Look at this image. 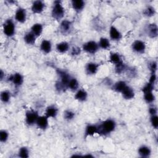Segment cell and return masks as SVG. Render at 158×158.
Returning a JSON list of instances; mask_svg holds the SVG:
<instances>
[{
    "label": "cell",
    "instance_id": "13",
    "mask_svg": "<svg viewBox=\"0 0 158 158\" xmlns=\"http://www.w3.org/2000/svg\"><path fill=\"white\" fill-rule=\"evenodd\" d=\"M109 34L110 39L114 41H118L122 38V33L114 25L110 26L109 28Z\"/></svg>",
    "mask_w": 158,
    "mask_h": 158
},
{
    "label": "cell",
    "instance_id": "6",
    "mask_svg": "<svg viewBox=\"0 0 158 158\" xmlns=\"http://www.w3.org/2000/svg\"><path fill=\"white\" fill-rule=\"evenodd\" d=\"M73 29V23L68 19L60 21L59 26V31L63 35H68L71 33Z\"/></svg>",
    "mask_w": 158,
    "mask_h": 158
},
{
    "label": "cell",
    "instance_id": "1",
    "mask_svg": "<svg viewBox=\"0 0 158 158\" xmlns=\"http://www.w3.org/2000/svg\"><path fill=\"white\" fill-rule=\"evenodd\" d=\"M116 126V122L114 119L107 118L97 124V134L102 136H108L115 130Z\"/></svg>",
    "mask_w": 158,
    "mask_h": 158
},
{
    "label": "cell",
    "instance_id": "34",
    "mask_svg": "<svg viewBox=\"0 0 158 158\" xmlns=\"http://www.w3.org/2000/svg\"><path fill=\"white\" fill-rule=\"evenodd\" d=\"M18 156L21 158H28L30 156V151L27 147L22 146L18 151Z\"/></svg>",
    "mask_w": 158,
    "mask_h": 158
},
{
    "label": "cell",
    "instance_id": "30",
    "mask_svg": "<svg viewBox=\"0 0 158 158\" xmlns=\"http://www.w3.org/2000/svg\"><path fill=\"white\" fill-rule=\"evenodd\" d=\"M156 14V10L154 7L151 5H148L143 11V14L146 17H152Z\"/></svg>",
    "mask_w": 158,
    "mask_h": 158
},
{
    "label": "cell",
    "instance_id": "21",
    "mask_svg": "<svg viewBox=\"0 0 158 158\" xmlns=\"http://www.w3.org/2000/svg\"><path fill=\"white\" fill-rule=\"evenodd\" d=\"M36 38L37 37L31 31H28L27 32H26L23 37V40L24 41V42L30 46H32L34 45L36 43Z\"/></svg>",
    "mask_w": 158,
    "mask_h": 158
},
{
    "label": "cell",
    "instance_id": "27",
    "mask_svg": "<svg viewBox=\"0 0 158 158\" xmlns=\"http://www.w3.org/2000/svg\"><path fill=\"white\" fill-rule=\"evenodd\" d=\"M109 60L110 63L116 65L121 62H122V59L120 54L116 52H110L109 54Z\"/></svg>",
    "mask_w": 158,
    "mask_h": 158
},
{
    "label": "cell",
    "instance_id": "12",
    "mask_svg": "<svg viewBox=\"0 0 158 158\" xmlns=\"http://www.w3.org/2000/svg\"><path fill=\"white\" fill-rule=\"evenodd\" d=\"M146 33L150 38H156L158 35L157 25L155 23H151L147 25L146 28Z\"/></svg>",
    "mask_w": 158,
    "mask_h": 158
},
{
    "label": "cell",
    "instance_id": "18",
    "mask_svg": "<svg viewBox=\"0 0 158 158\" xmlns=\"http://www.w3.org/2000/svg\"><path fill=\"white\" fill-rule=\"evenodd\" d=\"M70 3L72 9L77 13H80L86 5V2L83 0H72Z\"/></svg>",
    "mask_w": 158,
    "mask_h": 158
},
{
    "label": "cell",
    "instance_id": "42",
    "mask_svg": "<svg viewBox=\"0 0 158 158\" xmlns=\"http://www.w3.org/2000/svg\"><path fill=\"white\" fill-rule=\"evenodd\" d=\"M148 112L149 114L150 115H156L157 114V107L152 105L151 106L149 109H148Z\"/></svg>",
    "mask_w": 158,
    "mask_h": 158
},
{
    "label": "cell",
    "instance_id": "11",
    "mask_svg": "<svg viewBox=\"0 0 158 158\" xmlns=\"http://www.w3.org/2000/svg\"><path fill=\"white\" fill-rule=\"evenodd\" d=\"M99 69V64L94 62H88L85 67V73L88 75H96Z\"/></svg>",
    "mask_w": 158,
    "mask_h": 158
},
{
    "label": "cell",
    "instance_id": "7",
    "mask_svg": "<svg viewBox=\"0 0 158 158\" xmlns=\"http://www.w3.org/2000/svg\"><path fill=\"white\" fill-rule=\"evenodd\" d=\"M6 80L12 83L15 87H20L22 85L24 81V78L22 74L19 72H15L9 75L6 78Z\"/></svg>",
    "mask_w": 158,
    "mask_h": 158
},
{
    "label": "cell",
    "instance_id": "4",
    "mask_svg": "<svg viewBox=\"0 0 158 158\" xmlns=\"http://www.w3.org/2000/svg\"><path fill=\"white\" fill-rule=\"evenodd\" d=\"M39 116L38 112L35 109H28L26 110L25 116V121L26 124L28 126L36 125V122Z\"/></svg>",
    "mask_w": 158,
    "mask_h": 158
},
{
    "label": "cell",
    "instance_id": "36",
    "mask_svg": "<svg viewBox=\"0 0 158 158\" xmlns=\"http://www.w3.org/2000/svg\"><path fill=\"white\" fill-rule=\"evenodd\" d=\"M9 133L6 130H0V141L2 143H5L9 139Z\"/></svg>",
    "mask_w": 158,
    "mask_h": 158
},
{
    "label": "cell",
    "instance_id": "33",
    "mask_svg": "<svg viewBox=\"0 0 158 158\" xmlns=\"http://www.w3.org/2000/svg\"><path fill=\"white\" fill-rule=\"evenodd\" d=\"M75 117V113L70 109H66L64 111L63 118L67 122H70L73 120Z\"/></svg>",
    "mask_w": 158,
    "mask_h": 158
},
{
    "label": "cell",
    "instance_id": "39",
    "mask_svg": "<svg viewBox=\"0 0 158 158\" xmlns=\"http://www.w3.org/2000/svg\"><path fill=\"white\" fill-rule=\"evenodd\" d=\"M155 85H152L149 82L146 83L143 87L141 88V91L143 92V93H146V92H149V91H153L154 89Z\"/></svg>",
    "mask_w": 158,
    "mask_h": 158
},
{
    "label": "cell",
    "instance_id": "5",
    "mask_svg": "<svg viewBox=\"0 0 158 158\" xmlns=\"http://www.w3.org/2000/svg\"><path fill=\"white\" fill-rule=\"evenodd\" d=\"M81 49L88 54H94L98 51L99 48L96 41L94 40H89L82 44Z\"/></svg>",
    "mask_w": 158,
    "mask_h": 158
},
{
    "label": "cell",
    "instance_id": "35",
    "mask_svg": "<svg viewBox=\"0 0 158 158\" xmlns=\"http://www.w3.org/2000/svg\"><path fill=\"white\" fill-rule=\"evenodd\" d=\"M81 49L78 46H73L69 49V54L72 57H76L79 56L81 52Z\"/></svg>",
    "mask_w": 158,
    "mask_h": 158
},
{
    "label": "cell",
    "instance_id": "23",
    "mask_svg": "<svg viewBox=\"0 0 158 158\" xmlns=\"http://www.w3.org/2000/svg\"><path fill=\"white\" fill-rule=\"evenodd\" d=\"M70 44L67 41H61L56 45V51L60 54H64L68 52L70 49Z\"/></svg>",
    "mask_w": 158,
    "mask_h": 158
},
{
    "label": "cell",
    "instance_id": "38",
    "mask_svg": "<svg viewBox=\"0 0 158 158\" xmlns=\"http://www.w3.org/2000/svg\"><path fill=\"white\" fill-rule=\"evenodd\" d=\"M150 123L152 127L154 129H157L158 128V116L157 114L150 115Z\"/></svg>",
    "mask_w": 158,
    "mask_h": 158
},
{
    "label": "cell",
    "instance_id": "22",
    "mask_svg": "<svg viewBox=\"0 0 158 158\" xmlns=\"http://www.w3.org/2000/svg\"><path fill=\"white\" fill-rule=\"evenodd\" d=\"M138 154L141 157L148 158L151 154V149L146 145H141L138 149Z\"/></svg>",
    "mask_w": 158,
    "mask_h": 158
},
{
    "label": "cell",
    "instance_id": "40",
    "mask_svg": "<svg viewBox=\"0 0 158 158\" xmlns=\"http://www.w3.org/2000/svg\"><path fill=\"white\" fill-rule=\"evenodd\" d=\"M125 73H127V75L130 77H132V78H134L135 77V75H136V70L133 68V67H128V69L127 70H126Z\"/></svg>",
    "mask_w": 158,
    "mask_h": 158
},
{
    "label": "cell",
    "instance_id": "24",
    "mask_svg": "<svg viewBox=\"0 0 158 158\" xmlns=\"http://www.w3.org/2000/svg\"><path fill=\"white\" fill-rule=\"evenodd\" d=\"M127 86V83L123 80H119L112 85L111 89L115 92L121 93L123 89Z\"/></svg>",
    "mask_w": 158,
    "mask_h": 158
},
{
    "label": "cell",
    "instance_id": "31",
    "mask_svg": "<svg viewBox=\"0 0 158 158\" xmlns=\"http://www.w3.org/2000/svg\"><path fill=\"white\" fill-rule=\"evenodd\" d=\"M11 98V93L7 90L4 89L1 92L0 94V99L2 102L6 104L8 103Z\"/></svg>",
    "mask_w": 158,
    "mask_h": 158
},
{
    "label": "cell",
    "instance_id": "10",
    "mask_svg": "<svg viewBox=\"0 0 158 158\" xmlns=\"http://www.w3.org/2000/svg\"><path fill=\"white\" fill-rule=\"evenodd\" d=\"M45 2L41 0L33 1L31 6V11L34 14H41L45 9Z\"/></svg>",
    "mask_w": 158,
    "mask_h": 158
},
{
    "label": "cell",
    "instance_id": "15",
    "mask_svg": "<svg viewBox=\"0 0 158 158\" xmlns=\"http://www.w3.org/2000/svg\"><path fill=\"white\" fill-rule=\"evenodd\" d=\"M52 49V44L50 40L44 39L41 41L40 46V51L44 54L50 53Z\"/></svg>",
    "mask_w": 158,
    "mask_h": 158
},
{
    "label": "cell",
    "instance_id": "32",
    "mask_svg": "<svg viewBox=\"0 0 158 158\" xmlns=\"http://www.w3.org/2000/svg\"><path fill=\"white\" fill-rule=\"evenodd\" d=\"M143 99L147 104H152L156 100V96L153 91L146 92L143 93Z\"/></svg>",
    "mask_w": 158,
    "mask_h": 158
},
{
    "label": "cell",
    "instance_id": "25",
    "mask_svg": "<svg viewBox=\"0 0 158 158\" xmlns=\"http://www.w3.org/2000/svg\"><path fill=\"white\" fill-rule=\"evenodd\" d=\"M30 31L38 38L43 31V25L41 23H35L31 27Z\"/></svg>",
    "mask_w": 158,
    "mask_h": 158
},
{
    "label": "cell",
    "instance_id": "37",
    "mask_svg": "<svg viewBox=\"0 0 158 158\" xmlns=\"http://www.w3.org/2000/svg\"><path fill=\"white\" fill-rule=\"evenodd\" d=\"M148 68L151 73H156L157 69V64L155 60H151L148 63Z\"/></svg>",
    "mask_w": 158,
    "mask_h": 158
},
{
    "label": "cell",
    "instance_id": "3",
    "mask_svg": "<svg viewBox=\"0 0 158 158\" xmlns=\"http://www.w3.org/2000/svg\"><path fill=\"white\" fill-rule=\"evenodd\" d=\"M2 31L4 35L8 37H13L16 33V26L15 22L12 19H6L2 23Z\"/></svg>",
    "mask_w": 158,
    "mask_h": 158
},
{
    "label": "cell",
    "instance_id": "20",
    "mask_svg": "<svg viewBox=\"0 0 158 158\" xmlns=\"http://www.w3.org/2000/svg\"><path fill=\"white\" fill-rule=\"evenodd\" d=\"M88 93L84 88H79L75 91L74 99L79 102H85L87 100Z\"/></svg>",
    "mask_w": 158,
    "mask_h": 158
},
{
    "label": "cell",
    "instance_id": "14",
    "mask_svg": "<svg viewBox=\"0 0 158 158\" xmlns=\"http://www.w3.org/2000/svg\"><path fill=\"white\" fill-rule=\"evenodd\" d=\"M58 112H59V109L54 104H51L46 107L45 111H44V115L49 118H55L58 114Z\"/></svg>",
    "mask_w": 158,
    "mask_h": 158
},
{
    "label": "cell",
    "instance_id": "43",
    "mask_svg": "<svg viewBox=\"0 0 158 158\" xmlns=\"http://www.w3.org/2000/svg\"><path fill=\"white\" fill-rule=\"evenodd\" d=\"M0 79L1 81H2L4 79H5V72L2 70V69H1L0 72Z\"/></svg>",
    "mask_w": 158,
    "mask_h": 158
},
{
    "label": "cell",
    "instance_id": "28",
    "mask_svg": "<svg viewBox=\"0 0 158 158\" xmlns=\"http://www.w3.org/2000/svg\"><path fill=\"white\" fill-rule=\"evenodd\" d=\"M79 86L78 80L74 77H72L67 85V89L74 92L79 89Z\"/></svg>",
    "mask_w": 158,
    "mask_h": 158
},
{
    "label": "cell",
    "instance_id": "44",
    "mask_svg": "<svg viewBox=\"0 0 158 158\" xmlns=\"http://www.w3.org/2000/svg\"><path fill=\"white\" fill-rule=\"evenodd\" d=\"M6 2L9 3V4H15V3H16L17 2L15 1H7Z\"/></svg>",
    "mask_w": 158,
    "mask_h": 158
},
{
    "label": "cell",
    "instance_id": "19",
    "mask_svg": "<svg viewBox=\"0 0 158 158\" xmlns=\"http://www.w3.org/2000/svg\"><path fill=\"white\" fill-rule=\"evenodd\" d=\"M122 98L125 100L133 99L135 96V92L133 88L130 86H127L121 93Z\"/></svg>",
    "mask_w": 158,
    "mask_h": 158
},
{
    "label": "cell",
    "instance_id": "45",
    "mask_svg": "<svg viewBox=\"0 0 158 158\" xmlns=\"http://www.w3.org/2000/svg\"><path fill=\"white\" fill-rule=\"evenodd\" d=\"M84 156H89V157H93V156L90 155V154H88V155H84Z\"/></svg>",
    "mask_w": 158,
    "mask_h": 158
},
{
    "label": "cell",
    "instance_id": "2",
    "mask_svg": "<svg viewBox=\"0 0 158 158\" xmlns=\"http://www.w3.org/2000/svg\"><path fill=\"white\" fill-rule=\"evenodd\" d=\"M65 10L62 1L59 0L54 1L51 9V17L56 21H62L64 17Z\"/></svg>",
    "mask_w": 158,
    "mask_h": 158
},
{
    "label": "cell",
    "instance_id": "26",
    "mask_svg": "<svg viewBox=\"0 0 158 158\" xmlns=\"http://www.w3.org/2000/svg\"><path fill=\"white\" fill-rule=\"evenodd\" d=\"M98 44L99 48L103 50H107L110 49L111 46L110 40L106 37L100 38L99 40V41L98 42Z\"/></svg>",
    "mask_w": 158,
    "mask_h": 158
},
{
    "label": "cell",
    "instance_id": "17",
    "mask_svg": "<svg viewBox=\"0 0 158 158\" xmlns=\"http://www.w3.org/2000/svg\"><path fill=\"white\" fill-rule=\"evenodd\" d=\"M49 118L45 115H40L36 122V125L38 128L42 130H46L49 126Z\"/></svg>",
    "mask_w": 158,
    "mask_h": 158
},
{
    "label": "cell",
    "instance_id": "8",
    "mask_svg": "<svg viewBox=\"0 0 158 158\" xmlns=\"http://www.w3.org/2000/svg\"><path fill=\"white\" fill-rule=\"evenodd\" d=\"M146 45L144 41L140 40H136L131 43L132 51L138 54H143L145 52Z\"/></svg>",
    "mask_w": 158,
    "mask_h": 158
},
{
    "label": "cell",
    "instance_id": "9",
    "mask_svg": "<svg viewBox=\"0 0 158 158\" xmlns=\"http://www.w3.org/2000/svg\"><path fill=\"white\" fill-rule=\"evenodd\" d=\"M27 17V10L22 7H18L14 14V19L15 21L20 23H23L26 22Z\"/></svg>",
    "mask_w": 158,
    "mask_h": 158
},
{
    "label": "cell",
    "instance_id": "41",
    "mask_svg": "<svg viewBox=\"0 0 158 158\" xmlns=\"http://www.w3.org/2000/svg\"><path fill=\"white\" fill-rule=\"evenodd\" d=\"M157 81V75L156 73H151V75L149 78L148 82L152 84V85H156Z\"/></svg>",
    "mask_w": 158,
    "mask_h": 158
},
{
    "label": "cell",
    "instance_id": "29",
    "mask_svg": "<svg viewBox=\"0 0 158 158\" xmlns=\"http://www.w3.org/2000/svg\"><path fill=\"white\" fill-rule=\"evenodd\" d=\"M127 69H128V65L122 61V62L115 65L114 71H115V73H117L118 75H120L123 73H125Z\"/></svg>",
    "mask_w": 158,
    "mask_h": 158
},
{
    "label": "cell",
    "instance_id": "16",
    "mask_svg": "<svg viewBox=\"0 0 158 158\" xmlns=\"http://www.w3.org/2000/svg\"><path fill=\"white\" fill-rule=\"evenodd\" d=\"M98 133L97 124L88 123L86 125L84 131V138L86 139L89 136H92Z\"/></svg>",
    "mask_w": 158,
    "mask_h": 158
}]
</instances>
